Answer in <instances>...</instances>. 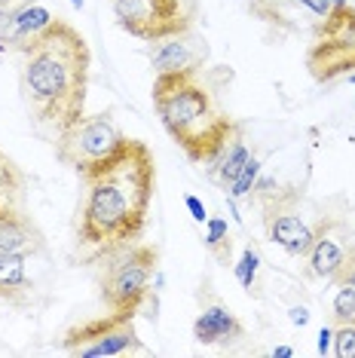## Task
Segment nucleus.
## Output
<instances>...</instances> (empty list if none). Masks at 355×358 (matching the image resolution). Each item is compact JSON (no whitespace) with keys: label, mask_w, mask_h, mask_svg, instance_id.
Returning <instances> with one entry per match:
<instances>
[{"label":"nucleus","mask_w":355,"mask_h":358,"mask_svg":"<svg viewBox=\"0 0 355 358\" xmlns=\"http://www.w3.org/2000/svg\"><path fill=\"white\" fill-rule=\"evenodd\" d=\"M257 193V202H261V211H263V227H266V236L270 242H276L282 251H288L291 257H306L310 248L316 245V239L328 230V224L334 217L328 215H319L316 221H306L303 217V196L300 190L288 187V190H276V184L270 181H261L254 184Z\"/></svg>","instance_id":"obj_4"},{"label":"nucleus","mask_w":355,"mask_h":358,"mask_svg":"<svg viewBox=\"0 0 355 358\" xmlns=\"http://www.w3.org/2000/svg\"><path fill=\"white\" fill-rule=\"evenodd\" d=\"M331 319H334V324H355V288L340 285L334 303H331Z\"/></svg>","instance_id":"obj_18"},{"label":"nucleus","mask_w":355,"mask_h":358,"mask_svg":"<svg viewBox=\"0 0 355 358\" xmlns=\"http://www.w3.org/2000/svg\"><path fill=\"white\" fill-rule=\"evenodd\" d=\"M110 6H114L117 25L147 43L193 31L199 15L196 0H110Z\"/></svg>","instance_id":"obj_8"},{"label":"nucleus","mask_w":355,"mask_h":358,"mask_svg":"<svg viewBox=\"0 0 355 358\" xmlns=\"http://www.w3.org/2000/svg\"><path fill=\"white\" fill-rule=\"evenodd\" d=\"M257 178H261V159H248L245 166H242V172L236 175V181L230 184V196L233 199H242V196H252V190H254V184H257Z\"/></svg>","instance_id":"obj_19"},{"label":"nucleus","mask_w":355,"mask_h":358,"mask_svg":"<svg viewBox=\"0 0 355 358\" xmlns=\"http://www.w3.org/2000/svg\"><path fill=\"white\" fill-rule=\"evenodd\" d=\"M297 3H303L306 10H310V13H316L319 19H321V15H328V13L337 6V3H343V0H297Z\"/></svg>","instance_id":"obj_24"},{"label":"nucleus","mask_w":355,"mask_h":358,"mask_svg":"<svg viewBox=\"0 0 355 358\" xmlns=\"http://www.w3.org/2000/svg\"><path fill=\"white\" fill-rule=\"evenodd\" d=\"M71 3H74V6H77V10H83V0H71Z\"/></svg>","instance_id":"obj_29"},{"label":"nucleus","mask_w":355,"mask_h":358,"mask_svg":"<svg viewBox=\"0 0 355 358\" xmlns=\"http://www.w3.org/2000/svg\"><path fill=\"white\" fill-rule=\"evenodd\" d=\"M13 288H28V273H25V257L0 251V297H6Z\"/></svg>","instance_id":"obj_17"},{"label":"nucleus","mask_w":355,"mask_h":358,"mask_svg":"<svg viewBox=\"0 0 355 358\" xmlns=\"http://www.w3.org/2000/svg\"><path fill=\"white\" fill-rule=\"evenodd\" d=\"M337 285V288H340V285H349V288H355V248L349 251V257L343 260V266H340V273L334 275V279H331Z\"/></svg>","instance_id":"obj_22"},{"label":"nucleus","mask_w":355,"mask_h":358,"mask_svg":"<svg viewBox=\"0 0 355 358\" xmlns=\"http://www.w3.org/2000/svg\"><path fill=\"white\" fill-rule=\"evenodd\" d=\"M205 251L212 255L217 264L227 266L233 255V239H230V227L224 217H208V230H205Z\"/></svg>","instance_id":"obj_16"},{"label":"nucleus","mask_w":355,"mask_h":358,"mask_svg":"<svg viewBox=\"0 0 355 358\" xmlns=\"http://www.w3.org/2000/svg\"><path fill=\"white\" fill-rule=\"evenodd\" d=\"M349 80H352V86H355V71H352V74H349Z\"/></svg>","instance_id":"obj_30"},{"label":"nucleus","mask_w":355,"mask_h":358,"mask_svg":"<svg viewBox=\"0 0 355 358\" xmlns=\"http://www.w3.org/2000/svg\"><path fill=\"white\" fill-rule=\"evenodd\" d=\"M257 270H261V255H257L252 245H245V248H242V255H239V264H236V279H239V285L245 291L254 288Z\"/></svg>","instance_id":"obj_20"},{"label":"nucleus","mask_w":355,"mask_h":358,"mask_svg":"<svg viewBox=\"0 0 355 358\" xmlns=\"http://www.w3.org/2000/svg\"><path fill=\"white\" fill-rule=\"evenodd\" d=\"M252 159V150L245 148V144L239 141V138H233V141L224 148V153L212 162V175H215V181L221 184V187H227L236 181V175L242 172V166Z\"/></svg>","instance_id":"obj_15"},{"label":"nucleus","mask_w":355,"mask_h":358,"mask_svg":"<svg viewBox=\"0 0 355 358\" xmlns=\"http://www.w3.org/2000/svg\"><path fill=\"white\" fill-rule=\"evenodd\" d=\"M83 184L86 199L80 208V242L92 245L99 257L138 242L157 190V162L147 144L129 138L114 159L83 175Z\"/></svg>","instance_id":"obj_1"},{"label":"nucleus","mask_w":355,"mask_h":358,"mask_svg":"<svg viewBox=\"0 0 355 358\" xmlns=\"http://www.w3.org/2000/svg\"><path fill=\"white\" fill-rule=\"evenodd\" d=\"M184 206H187L190 217H193L196 224L208 221V211H205V206H203V199H199V196H184Z\"/></svg>","instance_id":"obj_25"},{"label":"nucleus","mask_w":355,"mask_h":358,"mask_svg":"<svg viewBox=\"0 0 355 358\" xmlns=\"http://www.w3.org/2000/svg\"><path fill=\"white\" fill-rule=\"evenodd\" d=\"M337 358H355V324H337L334 334V349Z\"/></svg>","instance_id":"obj_21"},{"label":"nucleus","mask_w":355,"mask_h":358,"mask_svg":"<svg viewBox=\"0 0 355 358\" xmlns=\"http://www.w3.org/2000/svg\"><path fill=\"white\" fill-rule=\"evenodd\" d=\"M276 3H288V0H254L252 10L257 15H263L266 22H276Z\"/></svg>","instance_id":"obj_23"},{"label":"nucleus","mask_w":355,"mask_h":358,"mask_svg":"<svg viewBox=\"0 0 355 358\" xmlns=\"http://www.w3.org/2000/svg\"><path fill=\"white\" fill-rule=\"evenodd\" d=\"M291 319H294V324H306L310 322V313H306V309H291Z\"/></svg>","instance_id":"obj_27"},{"label":"nucleus","mask_w":355,"mask_h":358,"mask_svg":"<svg viewBox=\"0 0 355 358\" xmlns=\"http://www.w3.org/2000/svg\"><path fill=\"white\" fill-rule=\"evenodd\" d=\"M273 355H282V358H288V355H294V352H291V349H288V346H279V349H276V352H273Z\"/></svg>","instance_id":"obj_28"},{"label":"nucleus","mask_w":355,"mask_h":358,"mask_svg":"<svg viewBox=\"0 0 355 358\" xmlns=\"http://www.w3.org/2000/svg\"><path fill=\"white\" fill-rule=\"evenodd\" d=\"M306 71L316 83H334L355 71V6L349 0L321 15L306 52Z\"/></svg>","instance_id":"obj_7"},{"label":"nucleus","mask_w":355,"mask_h":358,"mask_svg":"<svg viewBox=\"0 0 355 358\" xmlns=\"http://www.w3.org/2000/svg\"><path fill=\"white\" fill-rule=\"evenodd\" d=\"M150 99L168 138L196 166H212L233 138H239V123L221 108L199 68L157 74Z\"/></svg>","instance_id":"obj_3"},{"label":"nucleus","mask_w":355,"mask_h":358,"mask_svg":"<svg viewBox=\"0 0 355 358\" xmlns=\"http://www.w3.org/2000/svg\"><path fill=\"white\" fill-rule=\"evenodd\" d=\"M159 264L157 245H132L114 251L104 257L101 273V300L110 313L135 315L141 303L150 297V279Z\"/></svg>","instance_id":"obj_6"},{"label":"nucleus","mask_w":355,"mask_h":358,"mask_svg":"<svg viewBox=\"0 0 355 358\" xmlns=\"http://www.w3.org/2000/svg\"><path fill=\"white\" fill-rule=\"evenodd\" d=\"M331 340H334V334H331L328 328H321V331H319V352H321V355L331 352Z\"/></svg>","instance_id":"obj_26"},{"label":"nucleus","mask_w":355,"mask_h":358,"mask_svg":"<svg viewBox=\"0 0 355 358\" xmlns=\"http://www.w3.org/2000/svg\"><path fill=\"white\" fill-rule=\"evenodd\" d=\"M22 89L25 101L55 135L86 113V89L92 52L80 31L64 19H52L22 46Z\"/></svg>","instance_id":"obj_2"},{"label":"nucleus","mask_w":355,"mask_h":358,"mask_svg":"<svg viewBox=\"0 0 355 358\" xmlns=\"http://www.w3.org/2000/svg\"><path fill=\"white\" fill-rule=\"evenodd\" d=\"M193 337L203 346H221L230 349L245 340V324L239 322V315L233 313L227 303H221L217 297H212V303H205L199 309L196 322H193Z\"/></svg>","instance_id":"obj_10"},{"label":"nucleus","mask_w":355,"mask_h":358,"mask_svg":"<svg viewBox=\"0 0 355 358\" xmlns=\"http://www.w3.org/2000/svg\"><path fill=\"white\" fill-rule=\"evenodd\" d=\"M61 349L68 355H80V358H110V355L141 352L144 346L138 340V331H135V315L108 313L64 331Z\"/></svg>","instance_id":"obj_9"},{"label":"nucleus","mask_w":355,"mask_h":358,"mask_svg":"<svg viewBox=\"0 0 355 358\" xmlns=\"http://www.w3.org/2000/svg\"><path fill=\"white\" fill-rule=\"evenodd\" d=\"M208 59V46L203 37H193L190 31L175 37L159 40L150 50V64L157 74L163 71H184V68H203V62Z\"/></svg>","instance_id":"obj_11"},{"label":"nucleus","mask_w":355,"mask_h":358,"mask_svg":"<svg viewBox=\"0 0 355 358\" xmlns=\"http://www.w3.org/2000/svg\"><path fill=\"white\" fill-rule=\"evenodd\" d=\"M0 251H10V255H22V257L43 251V233L37 230L31 215L15 217V221H0Z\"/></svg>","instance_id":"obj_14"},{"label":"nucleus","mask_w":355,"mask_h":358,"mask_svg":"<svg viewBox=\"0 0 355 358\" xmlns=\"http://www.w3.org/2000/svg\"><path fill=\"white\" fill-rule=\"evenodd\" d=\"M126 141L129 138L123 135L110 110L83 113L77 123H71L55 135V159L83 178L108 159H114Z\"/></svg>","instance_id":"obj_5"},{"label":"nucleus","mask_w":355,"mask_h":358,"mask_svg":"<svg viewBox=\"0 0 355 358\" xmlns=\"http://www.w3.org/2000/svg\"><path fill=\"white\" fill-rule=\"evenodd\" d=\"M28 215L25 172L0 150V221H15Z\"/></svg>","instance_id":"obj_12"},{"label":"nucleus","mask_w":355,"mask_h":358,"mask_svg":"<svg viewBox=\"0 0 355 358\" xmlns=\"http://www.w3.org/2000/svg\"><path fill=\"white\" fill-rule=\"evenodd\" d=\"M334 227H337V224L331 221V224H328V230L319 236L316 245H312V248H310V255H306V257H310L312 273L321 275V279H328V282L334 279L337 273H340L343 260L349 257V251L355 248V245H343V242L337 239V236H334Z\"/></svg>","instance_id":"obj_13"}]
</instances>
